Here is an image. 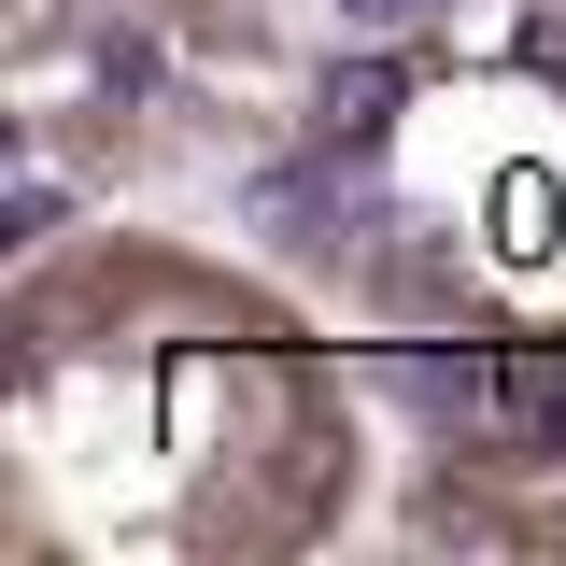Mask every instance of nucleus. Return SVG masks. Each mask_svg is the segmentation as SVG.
<instances>
[{
	"mask_svg": "<svg viewBox=\"0 0 566 566\" xmlns=\"http://www.w3.org/2000/svg\"><path fill=\"white\" fill-rule=\"evenodd\" d=\"M411 14H424V0H354V29H411Z\"/></svg>",
	"mask_w": 566,
	"mask_h": 566,
	"instance_id": "2",
	"label": "nucleus"
},
{
	"mask_svg": "<svg viewBox=\"0 0 566 566\" xmlns=\"http://www.w3.org/2000/svg\"><path fill=\"white\" fill-rule=\"evenodd\" d=\"M397 99H411V71H397V57H340L312 114H326V142H382V128H397Z\"/></svg>",
	"mask_w": 566,
	"mask_h": 566,
	"instance_id": "1",
	"label": "nucleus"
}]
</instances>
